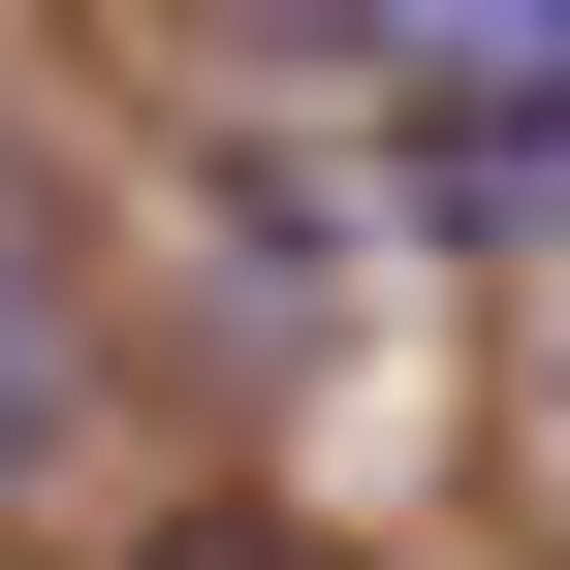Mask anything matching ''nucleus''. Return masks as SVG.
Here are the masks:
<instances>
[{
    "label": "nucleus",
    "instance_id": "obj_1",
    "mask_svg": "<svg viewBox=\"0 0 570 570\" xmlns=\"http://www.w3.org/2000/svg\"><path fill=\"white\" fill-rule=\"evenodd\" d=\"M317 32H381L412 96H570V0H317Z\"/></svg>",
    "mask_w": 570,
    "mask_h": 570
},
{
    "label": "nucleus",
    "instance_id": "obj_2",
    "mask_svg": "<svg viewBox=\"0 0 570 570\" xmlns=\"http://www.w3.org/2000/svg\"><path fill=\"white\" fill-rule=\"evenodd\" d=\"M412 190L444 223H570V96H412Z\"/></svg>",
    "mask_w": 570,
    "mask_h": 570
},
{
    "label": "nucleus",
    "instance_id": "obj_3",
    "mask_svg": "<svg viewBox=\"0 0 570 570\" xmlns=\"http://www.w3.org/2000/svg\"><path fill=\"white\" fill-rule=\"evenodd\" d=\"M63 475V254H32V159H0V508Z\"/></svg>",
    "mask_w": 570,
    "mask_h": 570
}]
</instances>
